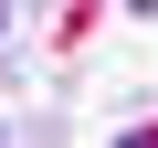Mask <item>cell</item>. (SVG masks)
I'll return each instance as SVG.
<instances>
[{"instance_id": "cell-2", "label": "cell", "mask_w": 158, "mask_h": 148, "mask_svg": "<svg viewBox=\"0 0 158 148\" xmlns=\"http://www.w3.org/2000/svg\"><path fill=\"white\" fill-rule=\"evenodd\" d=\"M127 11H158V0H127Z\"/></svg>"}, {"instance_id": "cell-1", "label": "cell", "mask_w": 158, "mask_h": 148, "mask_svg": "<svg viewBox=\"0 0 158 148\" xmlns=\"http://www.w3.org/2000/svg\"><path fill=\"white\" fill-rule=\"evenodd\" d=\"M0 32H11V0H0Z\"/></svg>"}]
</instances>
